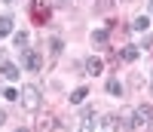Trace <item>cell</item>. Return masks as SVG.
Returning <instances> with one entry per match:
<instances>
[{
  "label": "cell",
  "instance_id": "obj_1",
  "mask_svg": "<svg viewBox=\"0 0 153 132\" xmlns=\"http://www.w3.org/2000/svg\"><path fill=\"white\" fill-rule=\"evenodd\" d=\"M19 98H22L25 111H37V108H40V89H37V86H25Z\"/></svg>",
  "mask_w": 153,
  "mask_h": 132
},
{
  "label": "cell",
  "instance_id": "obj_2",
  "mask_svg": "<svg viewBox=\"0 0 153 132\" xmlns=\"http://www.w3.org/2000/svg\"><path fill=\"white\" fill-rule=\"evenodd\" d=\"M22 64L37 74V71L43 68V58H40V52H34V49H22Z\"/></svg>",
  "mask_w": 153,
  "mask_h": 132
},
{
  "label": "cell",
  "instance_id": "obj_3",
  "mask_svg": "<svg viewBox=\"0 0 153 132\" xmlns=\"http://www.w3.org/2000/svg\"><path fill=\"white\" fill-rule=\"evenodd\" d=\"M31 16L37 22H46L49 19V0H34V3H31Z\"/></svg>",
  "mask_w": 153,
  "mask_h": 132
},
{
  "label": "cell",
  "instance_id": "obj_4",
  "mask_svg": "<svg viewBox=\"0 0 153 132\" xmlns=\"http://www.w3.org/2000/svg\"><path fill=\"white\" fill-rule=\"evenodd\" d=\"M58 120H55V114H40L37 117V132H55Z\"/></svg>",
  "mask_w": 153,
  "mask_h": 132
},
{
  "label": "cell",
  "instance_id": "obj_5",
  "mask_svg": "<svg viewBox=\"0 0 153 132\" xmlns=\"http://www.w3.org/2000/svg\"><path fill=\"white\" fill-rule=\"evenodd\" d=\"M150 120H153V108H150V104H138V108H135V126L150 123Z\"/></svg>",
  "mask_w": 153,
  "mask_h": 132
},
{
  "label": "cell",
  "instance_id": "obj_6",
  "mask_svg": "<svg viewBox=\"0 0 153 132\" xmlns=\"http://www.w3.org/2000/svg\"><path fill=\"white\" fill-rule=\"evenodd\" d=\"M117 123H120V129H132V126H135V111H132V108H126V111H120V117H117Z\"/></svg>",
  "mask_w": 153,
  "mask_h": 132
},
{
  "label": "cell",
  "instance_id": "obj_7",
  "mask_svg": "<svg viewBox=\"0 0 153 132\" xmlns=\"http://www.w3.org/2000/svg\"><path fill=\"white\" fill-rule=\"evenodd\" d=\"M110 40V25H107V28H98V31H92V43L95 46H104Z\"/></svg>",
  "mask_w": 153,
  "mask_h": 132
},
{
  "label": "cell",
  "instance_id": "obj_8",
  "mask_svg": "<svg viewBox=\"0 0 153 132\" xmlns=\"http://www.w3.org/2000/svg\"><path fill=\"white\" fill-rule=\"evenodd\" d=\"M0 74H3L6 80H16V77H19V64H12V62H3V64H0Z\"/></svg>",
  "mask_w": 153,
  "mask_h": 132
},
{
  "label": "cell",
  "instance_id": "obj_9",
  "mask_svg": "<svg viewBox=\"0 0 153 132\" xmlns=\"http://www.w3.org/2000/svg\"><path fill=\"white\" fill-rule=\"evenodd\" d=\"M86 98H89V89H86V86H76V89L71 92V104H83Z\"/></svg>",
  "mask_w": 153,
  "mask_h": 132
},
{
  "label": "cell",
  "instance_id": "obj_10",
  "mask_svg": "<svg viewBox=\"0 0 153 132\" xmlns=\"http://www.w3.org/2000/svg\"><path fill=\"white\" fill-rule=\"evenodd\" d=\"M101 68H104V62H101V58H95V56L86 58V71H89V74H101Z\"/></svg>",
  "mask_w": 153,
  "mask_h": 132
},
{
  "label": "cell",
  "instance_id": "obj_11",
  "mask_svg": "<svg viewBox=\"0 0 153 132\" xmlns=\"http://www.w3.org/2000/svg\"><path fill=\"white\" fill-rule=\"evenodd\" d=\"M80 132H95V114H83V123H80Z\"/></svg>",
  "mask_w": 153,
  "mask_h": 132
},
{
  "label": "cell",
  "instance_id": "obj_12",
  "mask_svg": "<svg viewBox=\"0 0 153 132\" xmlns=\"http://www.w3.org/2000/svg\"><path fill=\"white\" fill-rule=\"evenodd\" d=\"M12 34V16H0V37Z\"/></svg>",
  "mask_w": 153,
  "mask_h": 132
},
{
  "label": "cell",
  "instance_id": "obj_13",
  "mask_svg": "<svg viewBox=\"0 0 153 132\" xmlns=\"http://www.w3.org/2000/svg\"><path fill=\"white\" fill-rule=\"evenodd\" d=\"M113 9V0H95V12L98 16H104V12H110Z\"/></svg>",
  "mask_w": 153,
  "mask_h": 132
},
{
  "label": "cell",
  "instance_id": "obj_14",
  "mask_svg": "<svg viewBox=\"0 0 153 132\" xmlns=\"http://www.w3.org/2000/svg\"><path fill=\"white\" fill-rule=\"evenodd\" d=\"M147 28H150V19H147V16H138V19L132 22V31H147Z\"/></svg>",
  "mask_w": 153,
  "mask_h": 132
},
{
  "label": "cell",
  "instance_id": "obj_15",
  "mask_svg": "<svg viewBox=\"0 0 153 132\" xmlns=\"http://www.w3.org/2000/svg\"><path fill=\"white\" fill-rule=\"evenodd\" d=\"M120 58H123V62H135V58H138V46H126V49L120 52Z\"/></svg>",
  "mask_w": 153,
  "mask_h": 132
},
{
  "label": "cell",
  "instance_id": "obj_16",
  "mask_svg": "<svg viewBox=\"0 0 153 132\" xmlns=\"http://www.w3.org/2000/svg\"><path fill=\"white\" fill-rule=\"evenodd\" d=\"M107 92H110V95H123V86H120L117 77H110V80H107Z\"/></svg>",
  "mask_w": 153,
  "mask_h": 132
},
{
  "label": "cell",
  "instance_id": "obj_17",
  "mask_svg": "<svg viewBox=\"0 0 153 132\" xmlns=\"http://www.w3.org/2000/svg\"><path fill=\"white\" fill-rule=\"evenodd\" d=\"M12 43H16V49H25V46H28V34H25V31H19L16 37H12Z\"/></svg>",
  "mask_w": 153,
  "mask_h": 132
},
{
  "label": "cell",
  "instance_id": "obj_18",
  "mask_svg": "<svg viewBox=\"0 0 153 132\" xmlns=\"http://www.w3.org/2000/svg\"><path fill=\"white\" fill-rule=\"evenodd\" d=\"M61 46H65V43H61L58 37H52V40H49V52H52V56H58V52H61Z\"/></svg>",
  "mask_w": 153,
  "mask_h": 132
},
{
  "label": "cell",
  "instance_id": "obj_19",
  "mask_svg": "<svg viewBox=\"0 0 153 132\" xmlns=\"http://www.w3.org/2000/svg\"><path fill=\"white\" fill-rule=\"evenodd\" d=\"M104 126L113 129V126H120V123H117V117H113V114H107V117H104Z\"/></svg>",
  "mask_w": 153,
  "mask_h": 132
},
{
  "label": "cell",
  "instance_id": "obj_20",
  "mask_svg": "<svg viewBox=\"0 0 153 132\" xmlns=\"http://www.w3.org/2000/svg\"><path fill=\"white\" fill-rule=\"evenodd\" d=\"M3 120H6V114H3V111H0V123H3Z\"/></svg>",
  "mask_w": 153,
  "mask_h": 132
},
{
  "label": "cell",
  "instance_id": "obj_21",
  "mask_svg": "<svg viewBox=\"0 0 153 132\" xmlns=\"http://www.w3.org/2000/svg\"><path fill=\"white\" fill-rule=\"evenodd\" d=\"M55 3H68V0H55Z\"/></svg>",
  "mask_w": 153,
  "mask_h": 132
},
{
  "label": "cell",
  "instance_id": "obj_22",
  "mask_svg": "<svg viewBox=\"0 0 153 132\" xmlns=\"http://www.w3.org/2000/svg\"><path fill=\"white\" fill-rule=\"evenodd\" d=\"M16 132H28V129H16Z\"/></svg>",
  "mask_w": 153,
  "mask_h": 132
},
{
  "label": "cell",
  "instance_id": "obj_23",
  "mask_svg": "<svg viewBox=\"0 0 153 132\" xmlns=\"http://www.w3.org/2000/svg\"><path fill=\"white\" fill-rule=\"evenodd\" d=\"M150 12H153V0H150Z\"/></svg>",
  "mask_w": 153,
  "mask_h": 132
},
{
  "label": "cell",
  "instance_id": "obj_24",
  "mask_svg": "<svg viewBox=\"0 0 153 132\" xmlns=\"http://www.w3.org/2000/svg\"><path fill=\"white\" fill-rule=\"evenodd\" d=\"M150 132H153V120H150Z\"/></svg>",
  "mask_w": 153,
  "mask_h": 132
},
{
  "label": "cell",
  "instance_id": "obj_25",
  "mask_svg": "<svg viewBox=\"0 0 153 132\" xmlns=\"http://www.w3.org/2000/svg\"><path fill=\"white\" fill-rule=\"evenodd\" d=\"M6 3H12V0H6Z\"/></svg>",
  "mask_w": 153,
  "mask_h": 132
}]
</instances>
